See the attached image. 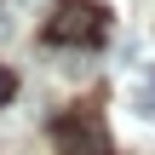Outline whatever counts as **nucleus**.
<instances>
[{"label": "nucleus", "instance_id": "obj_2", "mask_svg": "<svg viewBox=\"0 0 155 155\" xmlns=\"http://www.w3.org/2000/svg\"><path fill=\"white\" fill-rule=\"evenodd\" d=\"M12 98H17V75L0 63V104H12Z\"/></svg>", "mask_w": 155, "mask_h": 155}, {"label": "nucleus", "instance_id": "obj_3", "mask_svg": "<svg viewBox=\"0 0 155 155\" xmlns=\"http://www.w3.org/2000/svg\"><path fill=\"white\" fill-rule=\"evenodd\" d=\"M138 115H144V121H155V86H144V92H138Z\"/></svg>", "mask_w": 155, "mask_h": 155}, {"label": "nucleus", "instance_id": "obj_5", "mask_svg": "<svg viewBox=\"0 0 155 155\" xmlns=\"http://www.w3.org/2000/svg\"><path fill=\"white\" fill-rule=\"evenodd\" d=\"M150 86H155V75H150Z\"/></svg>", "mask_w": 155, "mask_h": 155}, {"label": "nucleus", "instance_id": "obj_1", "mask_svg": "<svg viewBox=\"0 0 155 155\" xmlns=\"http://www.w3.org/2000/svg\"><path fill=\"white\" fill-rule=\"evenodd\" d=\"M104 29H109V12L98 0H63L46 17V40L52 46H92V40H104Z\"/></svg>", "mask_w": 155, "mask_h": 155}, {"label": "nucleus", "instance_id": "obj_4", "mask_svg": "<svg viewBox=\"0 0 155 155\" xmlns=\"http://www.w3.org/2000/svg\"><path fill=\"white\" fill-rule=\"evenodd\" d=\"M86 155H109V150H86Z\"/></svg>", "mask_w": 155, "mask_h": 155}]
</instances>
